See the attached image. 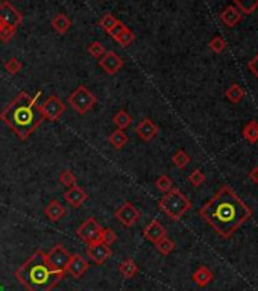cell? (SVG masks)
Instances as JSON below:
<instances>
[{
  "mask_svg": "<svg viewBox=\"0 0 258 291\" xmlns=\"http://www.w3.org/2000/svg\"><path fill=\"white\" fill-rule=\"evenodd\" d=\"M116 218L126 228L134 226L140 220V211L135 208L131 202H125L120 208L116 209L114 212Z\"/></svg>",
  "mask_w": 258,
  "mask_h": 291,
  "instance_id": "obj_9",
  "label": "cell"
},
{
  "mask_svg": "<svg viewBox=\"0 0 258 291\" xmlns=\"http://www.w3.org/2000/svg\"><path fill=\"white\" fill-rule=\"evenodd\" d=\"M40 111L43 114L44 120H50V122H56L66 111V105L58 99V96L52 94L50 97H47L43 103L40 105Z\"/></svg>",
  "mask_w": 258,
  "mask_h": 291,
  "instance_id": "obj_7",
  "label": "cell"
},
{
  "mask_svg": "<svg viewBox=\"0 0 258 291\" xmlns=\"http://www.w3.org/2000/svg\"><path fill=\"white\" fill-rule=\"evenodd\" d=\"M199 214L220 237L229 238L252 215V211L235 196L232 188L223 185L214 197L199 209Z\"/></svg>",
  "mask_w": 258,
  "mask_h": 291,
  "instance_id": "obj_1",
  "label": "cell"
},
{
  "mask_svg": "<svg viewBox=\"0 0 258 291\" xmlns=\"http://www.w3.org/2000/svg\"><path fill=\"white\" fill-rule=\"evenodd\" d=\"M234 6L243 14H252L258 8V0H235Z\"/></svg>",
  "mask_w": 258,
  "mask_h": 291,
  "instance_id": "obj_26",
  "label": "cell"
},
{
  "mask_svg": "<svg viewBox=\"0 0 258 291\" xmlns=\"http://www.w3.org/2000/svg\"><path fill=\"white\" fill-rule=\"evenodd\" d=\"M158 207L169 215V218H172L173 221H178L191 208V204L188 197L179 188H172L169 193H166L161 197V200L158 202Z\"/></svg>",
  "mask_w": 258,
  "mask_h": 291,
  "instance_id": "obj_4",
  "label": "cell"
},
{
  "mask_svg": "<svg viewBox=\"0 0 258 291\" xmlns=\"http://www.w3.org/2000/svg\"><path fill=\"white\" fill-rule=\"evenodd\" d=\"M249 177L254 184H258V167H254L249 173Z\"/></svg>",
  "mask_w": 258,
  "mask_h": 291,
  "instance_id": "obj_41",
  "label": "cell"
},
{
  "mask_svg": "<svg viewBox=\"0 0 258 291\" xmlns=\"http://www.w3.org/2000/svg\"><path fill=\"white\" fill-rule=\"evenodd\" d=\"M41 89H38L35 96H29L26 91H20L14 97V100L0 111V120L20 140H26L44 122L38 105V99L41 97Z\"/></svg>",
  "mask_w": 258,
  "mask_h": 291,
  "instance_id": "obj_2",
  "label": "cell"
},
{
  "mask_svg": "<svg viewBox=\"0 0 258 291\" xmlns=\"http://www.w3.org/2000/svg\"><path fill=\"white\" fill-rule=\"evenodd\" d=\"M210 49L214 52V53H222L225 49H226V41L222 38V37H219V35H216L211 38V41H210Z\"/></svg>",
  "mask_w": 258,
  "mask_h": 291,
  "instance_id": "obj_38",
  "label": "cell"
},
{
  "mask_svg": "<svg viewBox=\"0 0 258 291\" xmlns=\"http://www.w3.org/2000/svg\"><path fill=\"white\" fill-rule=\"evenodd\" d=\"M155 248H157V250H158L160 253L169 255V253H172L173 249H175V243H173L170 238L164 237V238H161L160 241L155 243Z\"/></svg>",
  "mask_w": 258,
  "mask_h": 291,
  "instance_id": "obj_27",
  "label": "cell"
},
{
  "mask_svg": "<svg viewBox=\"0 0 258 291\" xmlns=\"http://www.w3.org/2000/svg\"><path fill=\"white\" fill-rule=\"evenodd\" d=\"M97 99L96 96L84 85H79L70 96H69V105L79 114L84 116L88 111L93 109V106L96 105Z\"/></svg>",
  "mask_w": 258,
  "mask_h": 291,
  "instance_id": "obj_5",
  "label": "cell"
},
{
  "mask_svg": "<svg viewBox=\"0 0 258 291\" xmlns=\"http://www.w3.org/2000/svg\"><path fill=\"white\" fill-rule=\"evenodd\" d=\"M44 215H46L50 221H59V220L66 215V208L62 207L61 202H58V200H50L49 205L44 208Z\"/></svg>",
  "mask_w": 258,
  "mask_h": 291,
  "instance_id": "obj_18",
  "label": "cell"
},
{
  "mask_svg": "<svg viewBox=\"0 0 258 291\" xmlns=\"http://www.w3.org/2000/svg\"><path fill=\"white\" fill-rule=\"evenodd\" d=\"M191 279H193V282L198 285V287H201V288H204V287H207L211 281H213V273H211V270L208 268V267H199L195 273H193V276H191Z\"/></svg>",
  "mask_w": 258,
  "mask_h": 291,
  "instance_id": "obj_19",
  "label": "cell"
},
{
  "mask_svg": "<svg viewBox=\"0 0 258 291\" xmlns=\"http://www.w3.org/2000/svg\"><path fill=\"white\" fill-rule=\"evenodd\" d=\"M59 182H61L64 187L72 188V187L76 185V177H75V174H73L70 170H64V171L59 174Z\"/></svg>",
  "mask_w": 258,
  "mask_h": 291,
  "instance_id": "obj_32",
  "label": "cell"
},
{
  "mask_svg": "<svg viewBox=\"0 0 258 291\" xmlns=\"http://www.w3.org/2000/svg\"><path fill=\"white\" fill-rule=\"evenodd\" d=\"M248 69L251 70V73H252L255 78H258V55H255V56L251 59V62L248 64Z\"/></svg>",
  "mask_w": 258,
  "mask_h": 291,
  "instance_id": "obj_40",
  "label": "cell"
},
{
  "mask_svg": "<svg viewBox=\"0 0 258 291\" xmlns=\"http://www.w3.org/2000/svg\"><path fill=\"white\" fill-rule=\"evenodd\" d=\"M116 23H117V18H116L113 14H105V15L99 20V26H100L105 32H108Z\"/></svg>",
  "mask_w": 258,
  "mask_h": 291,
  "instance_id": "obj_35",
  "label": "cell"
},
{
  "mask_svg": "<svg viewBox=\"0 0 258 291\" xmlns=\"http://www.w3.org/2000/svg\"><path fill=\"white\" fill-rule=\"evenodd\" d=\"M242 135L248 143L255 144L258 141V122L251 120L249 123H246L245 127H243V130H242Z\"/></svg>",
  "mask_w": 258,
  "mask_h": 291,
  "instance_id": "obj_23",
  "label": "cell"
},
{
  "mask_svg": "<svg viewBox=\"0 0 258 291\" xmlns=\"http://www.w3.org/2000/svg\"><path fill=\"white\" fill-rule=\"evenodd\" d=\"M188 182L193 185V187H201L204 182H205V174L201 168H196L190 176H188Z\"/></svg>",
  "mask_w": 258,
  "mask_h": 291,
  "instance_id": "obj_34",
  "label": "cell"
},
{
  "mask_svg": "<svg viewBox=\"0 0 258 291\" xmlns=\"http://www.w3.org/2000/svg\"><path fill=\"white\" fill-rule=\"evenodd\" d=\"M125 29H126V26H125L120 20H117V23H116V25H114V26H113L108 32H106V34H108V35H111V37L116 40V38H117V37H119L123 31H125Z\"/></svg>",
  "mask_w": 258,
  "mask_h": 291,
  "instance_id": "obj_39",
  "label": "cell"
},
{
  "mask_svg": "<svg viewBox=\"0 0 258 291\" xmlns=\"http://www.w3.org/2000/svg\"><path fill=\"white\" fill-rule=\"evenodd\" d=\"M135 132H137V135L143 140V141H150V140H154L157 135H158V132H160V127L155 125L150 119H144V120H141L138 126L135 127Z\"/></svg>",
  "mask_w": 258,
  "mask_h": 291,
  "instance_id": "obj_15",
  "label": "cell"
},
{
  "mask_svg": "<svg viewBox=\"0 0 258 291\" xmlns=\"http://www.w3.org/2000/svg\"><path fill=\"white\" fill-rule=\"evenodd\" d=\"M143 237L146 238V240H149L150 243H157V241H160L161 238H164V237H167V231H166V228L158 221V220H152L146 228H144V231H143Z\"/></svg>",
  "mask_w": 258,
  "mask_h": 291,
  "instance_id": "obj_14",
  "label": "cell"
},
{
  "mask_svg": "<svg viewBox=\"0 0 258 291\" xmlns=\"http://www.w3.org/2000/svg\"><path fill=\"white\" fill-rule=\"evenodd\" d=\"M172 163L178 167V168H184V167L190 163V156L187 155V152H184V150H178V152L173 155Z\"/></svg>",
  "mask_w": 258,
  "mask_h": 291,
  "instance_id": "obj_30",
  "label": "cell"
},
{
  "mask_svg": "<svg viewBox=\"0 0 258 291\" xmlns=\"http://www.w3.org/2000/svg\"><path fill=\"white\" fill-rule=\"evenodd\" d=\"M87 255L96 262V264H103L111 255V248L103 244V243H94V244H88L87 246Z\"/></svg>",
  "mask_w": 258,
  "mask_h": 291,
  "instance_id": "obj_13",
  "label": "cell"
},
{
  "mask_svg": "<svg viewBox=\"0 0 258 291\" xmlns=\"http://www.w3.org/2000/svg\"><path fill=\"white\" fill-rule=\"evenodd\" d=\"M47 255V259L50 262V265L55 268V270H59V272H66L67 270V264L70 261V256L72 253L66 249L62 244H56L53 249L50 250ZM67 273V272H66Z\"/></svg>",
  "mask_w": 258,
  "mask_h": 291,
  "instance_id": "obj_8",
  "label": "cell"
},
{
  "mask_svg": "<svg viewBox=\"0 0 258 291\" xmlns=\"http://www.w3.org/2000/svg\"><path fill=\"white\" fill-rule=\"evenodd\" d=\"M88 53L93 56V58H96V59H100L105 53H106V49L103 47V44L99 41H93L90 46H88Z\"/></svg>",
  "mask_w": 258,
  "mask_h": 291,
  "instance_id": "obj_29",
  "label": "cell"
},
{
  "mask_svg": "<svg viewBox=\"0 0 258 291\" xmlns=\"http://www.w3.org/2000/svg\"><path fill=\"white\" fill-rule=\"evenodd\" d=\"M88 267H90V264L87 262L85 258L82 255H79V253H75V255L70 256V261L67 264L66 272H69L75 279H79V278H82L85 275Z\"/></svg>",
  "mask_w": 258,
  "mask_h": 291,
  "instance_id": "obj_12",
  "label": "cell"
},
{
  "mask_svg": "<svg viewBox=\"0 0 258 291\" xmlns=\"http://www.w3.org/2000/svg\"><path fill=\"white\" fill-rule=\"evenodd\" d=\"M245 97V91L240 85L237 83H232L228 89H226V99L231 102V103H240Z\"/></svg>",
  "mask_w": 258,
  "mask_h": 291,
  "instance_id": "obj_24",
  "label": "cell"
},
{
  "mask_svg": "<svg viewBox=\"0 0 258 291\" xmlns=\"http://www.w3.org/2000/svg\"><path fill=\"white\" fill-rule=\"evenodd\" d=\"M220 20H222V23H223L225 26L234 28V26H237V25L242 21V12H240L234 5L226 6V8L220 12Z\"/></svg>",
  "mask_w": 258,
  "mask_h": 291,
  "instance_id": "obj_17",
  "label": "cell"
},
{
  "mask_svg": "<svg viewBox=\"0 0 258 291\" xmlns=\"http://www.w3.org/2000/svg\"><path fill=\"white\" fill-rule=\"evenodd\" d=\"M108 141H110V144H111L116 150H120V149H123V147L128 144L129 138H128V135L125 133V130L116 129L114 132H111V135H110Z\"/></svg>",
  "mask_w": 258,
  "mask_h": 291,
  "instance_id": "obj_22",
  "label": "cell"
},
{
  "mask_svg": "<svg viewBox=\"0 0 258 291\" xmlns=\"http://www.w3.org/2000/svg\"><path fill=\"white\" fill-rule=\"evenodd\" d=\"M23 64L17 59V58H9L6 62H5V70L9 73V75H17L20 70H22Z\"/></svg>",
  "mask_w": 258,
  "mask_h": 291,
  "instance_id": "obj_31",
  "label": "cell"
},
{
  "mask_svg": "<svg viewBox=\"0 0 258 291\" xmlns=\"http://www.w3.org/2000/svg\"><path fill=\"white\" fill-rule=\"evenodd\" d=\"M70 26H72V20H70L66 14H62V12L56 14V15L53 17V20H52V28H53L58 34H61V35L67 34L69 29H70Z\"/></svg>",
  "mask_w": 258,
  "mask_h": 291,
  "instance_id": "obj_20",
  "label": "cell"
},
{
  "mask_svg": "<svg viewBox=\"0 0 258 291\" xmlns=\"http://www.w3.org/2000/svg\"><path fill=\"white\" fill-rule=\"evenodd\" d=\"M99 67L106 75H116L123 67V59L113 50H106V53L99 59Z\"/></svg>",
  "mask_w": 258,
  "mask_h": 291,
  "instance_id": "obj_10",
  "label": "cell"
},
{
  "mask_svg": "<svg viewBox=\"0 0 258 291\" xmlns=\"http://www.w3.org/2000/svg\"><path fill=\"white\" fill-rule=\"evenodd\" d=\"M64 199H66V202H67L69 205H72L73 208H79V207L85 202L87 199H88V194H87L84 188L75 185V187L69 188V190L64 193Z\"/></svg>",
  "mask_w": 258,
  "mask_h": 291,
  "instance_id": "obj_16",
  "label": "cell"
},
{
  "mask_svg": "<svg viewBox=\"0 0 258 291\" xmlns=\"http://www.w3.org/2000/svg\"><path fill=\"white\" fill-rule=\"evenodd\" d=\"M155 187L163 191V193H169L173 188V182L172 179L167 176V174H161L157 181H155Z\"/></svg>",
  "mask_w": 258,
  "mask_h": 291,
  "instance_id": "obj_28",
  "label": "cell"
},
{
  "mask_svg": "<svg viewBox=\"0 0 258 291\" xmlns=\"http://www.w3.org/2000/svg\"><path fill=\"white\" fill-rule=\"evenodd\" d=\"M116 241H117V234H116L113 229L106 228V229H103V231H102L100 243H103V244H106V246H111V244H113V243H116Z\"/></svg>",
  "mask_w": 258,
  "mask_h": 291,
  "instance_id": "obj_36",
  "label": "cell"
},
{
  "mask_svg": "<svg viewBox=\"0 0 258 291\" xmlns=\"http://www.w3.org/2000/svg\"><path fill=\"white\" fill-rule=\"evenodd\" d=\"M0 20L11 28H17L23 21L22 12H18L9 2H2L0 3Z\"/></svg>",
  "mask_w": 258,
  "mask_h": 291,
  "instance_id": "obj_11",
  "label": "cell"
},
{
  "mask_svg": "<svg viewBox=\"0 0 258 291\" xmlns=\"http://www.w3.org/2000/svg\"><path fill=\"white\" fill-rule=\"evenodd\" d=\"M17 32V28H11V26H2L0 28V41L9 42Z\"/></svg>",
  "mask_w": 258,
  "mask_h": 291,
  "instance_id": "obj_37",
  "label": "cell"
},
{
  "mask_svg": "<svg viewBox=\"0 0 258 291\" xmlns=\"http://www.w3.org/2000/svg\"><path fill=\"white\" fill-rule=\"evenodd\" d=\"M119 272H120V275H122L123 278L132 279V278H135L137 273H138V265H137V262H135L134 259L126 258V259H123V261L120 262Z\"/></svg>",
  "mask_w": 258,
  "mask_h": 291,
  "instance_id": "obj_21",
  "label": "cell"
},
{
  "mask_svg": "<svg viewBox=\"0 0 258 291\" xmlns=\"http://www.w3.org/2000/svg\"><path fill=\"white\" fill-rule=\"evenodd\" d=\"M116 41L119 42L120 46H123V47H126V46H129V44H132V42L135 41V34L131 31V29H125L117 38H116Z\"/></svg>",
  "mask_w": 258,
  "mask_h": 291,
  "instance_id": "obj_33",
  "label": "cell"
},
{
  "mask_svg": "<svg viewBox=\"0 0 258 291\" xmlns=\"http://www.w3.org/2000/svg\"><path fill=\"white\" fill-rule=\"evenodd\" d=\"M102 231H103V228L99 225V221L94 217H90L76 229V234L85 243L94 244V243H100Z\"/></svg>",
  "mask_w": 258,
  "mask_h": 291,
  "instance_id": "obj_6",
  "label": "cell"
},
{
  "mask_svg": "<svg viewBox=\"0 0 258 291\" xmlns=\"http://www.w3.org/2000/svg\"><path fill=\"white\" fill-rule=\"evenodd\" d=\"M66 276V272L55 270L43 250L34 252L17 270V281L28 291H50Z\"/></svg>",
  "mask_w": 258,
  "mask_h": 291,
  "instance_id": "obj_3",
  "label": "cell"
},
{
  "mask_svg": "<svg viewBox=\"0 0 258 291\" xmlns=\"http://www.w3.org/2000/svg\"><path fill=\"white\" fill-rule=\"evenodd\" d=\"M113 122H114V125L117 126V129H120V130H125V129H126V127H129V126H131V123H132V117L129 116L125 109H120V111H117V113L114 114V117H113Z\"/></svg>",
  "mask_w": 258,
  "mask_h": 291,
  "instance_id": "obj_25",
  "label": "cell"
}]
</instances>
